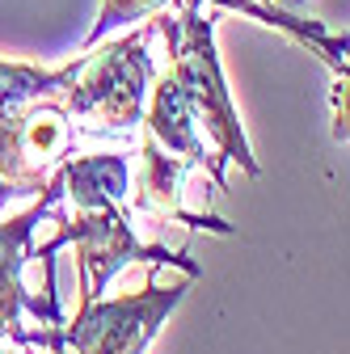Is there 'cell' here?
<instances>
[{
  "instance_id": "5bb4252c",
  "label": "cell",
  "mask_w": 350,
  "mask_h": 354,
  "mask_svg": "<svg viewBox=\"0 0 350 354\" xmlns=\"http://www.w3.org/2000/svg\"><path fill=\"white\" fill-rule=\"evenodd\" d=\"M178 5H211V0H178Z\"/></svg>"
},
{
  "instance_id": "8fae6325",
  "label": "cell",
  "mask_w": 350,
  "mask_h": 354,
  "mask_svg": "<svg viewBox=\"0 0 350 354\" xmlns=\"http://www.w3.org/2000/svg\"><path fill=\"white\" fill-rule=\"evenodd\" d=\"M169 5H178V0H102V13H98L89 38H84V51L98 47L106 34H114V30H122L131 21H140V17H152V13H160Z\"/></svg>"
},
{
  "instance_id": "5b68a950",
  "label": "cell",
  "mask_w": 350,
  "mask_h": 354,
  "mask_svg": "<svg viewBox=\"0 0 350 354\" xmlns=\"http://www.w3.org/2000/svg\"><path fill=\"white\" fill-rule=\"evenodd\" d=\"M76 118L59 97L30 102L0 118V211L9 198L38 194L72 156Z\"/></svg>"
},
{
  "instance_id": "9c48e42d",
  "label": "cell",
  "mask_w": 350,
  "mask_h": 354,
  "mask_svg": "<svg viewBox=\"0 0 350 354\" xmlns=\"http://www.w3.org/2000/svg\"><path fill=\"white\" fill-rule=\"evenodd\" d=\"M64 177V194L76 203V211L84 207H102V203H127V186H131V169L122 156L114 152H93V156H68L59 165Z\"/></svg>"
},
{
  "instance_id": "277c9868",
  "label": "cell",
  "mask_w": 350,
  "mask_h": 354,
  "mask_svg": "<svg viewBox=\"0 0 350 354\" xmlns=\"http://www.w3.org/2000/svg\"><path fill=\"white\" fill-rule=\"evenodd\" d=\"M182 299H186V283L160 287L156 274H148L144 291H127L114 299L98 295L80 304L72 325H59V342L68 354H144L160 333L165 317Z\"/></svg>"
},
{
  "instance_id": "52a82bcc",
  "label": "cell",
  "mask_w": 350,
  "mask_h": 354,
  "mask_svg": "<svg viewBox=\"0 0 350 354\" xmlns=\"http://www.w3.org/2000/svg\"><path fill=\"white\" fill-rule=\"evenodd\" d=\"M144 110H148V114H144V122H148L144 136H148L156 148H165L169 156H182L186 165L207 169L211 182H215V190H224V165H220V156L207 148L203 131H199V122H194V110H190V102H186V93H182V84L173 80V72H165V76L156 80V88L148 93V106H144Z\"/></svg>"
},
{
  "instance_id": "ba28073f",
  "label": "cell",
  "mask_w": 350,
  "mask_h": 354,
  "mask_svg": "<svg viewBox=\"0 0 350 354\" xmlns=\"http://www.w3.org/2000/svg\"><path fill=\"white\" fill-rule=\"evenodd\" d=\"M144 152V182H140V198L131 211H140V215H152V219H178V224L186 228H211V232H232V224H224V219H215V215H190L182 211V186H186V173L194 165H186L182 156H169L165 148H156L148 136L140 144Z\"/></svg>"
},
{
  "instance_id": "4fadbf2b",
  "label": "cell",
  "mask_w": 350,
  "mask_h": 354,
  "mask_svg": "<svg viewBox=\"0 0 350 354\" xmlns=\"http://www.w3.org/2000/svg\"><path fill=\"white\" fill-rule=\"evenodd\" d=\"M266 5H300V0H266Z\"/></svg>"
},
{
  "instance_id": "7a4b0ae2",
  "label": "cell",
  "mask_w": 350,
  "mask_h": 354,
  "mask_svg": "<svg viewBox=\"0 0 350 354\" xmlns=\"http://www.w3.org/2000/svg\"><path fill=\"white\" fill-rule=\"evenodd\" d=\"M152 26L136 30L102 51H84V68L59 93L64 110L80 122H98L110 131H131L144 122V106L152 93Z\"/></svg>"
},
{
  "instance_id": "3957f363",
  "label": "cell",
  "mask_w": 350,
  "mask_h": 354,
  "mask_svg": "<svg viewBox=\"0 0 350 354\" xmlns=\"http://www.w3.org/2000/svg\"><path fill=\"white\" fill-rule=\"evenodd\" d=\"M59 249L76 245V266H80V304H89L106 291V283L122 270L127 261H152V266H182L186 279H199V261L182 245L178 253L165 245H144L131 228V215L118 203L84 207L76 215H59Z\"/></svg>"
},
{
  "instance_id": "30bf717a",
  "label": "cell",
  "mask_w": 350,
  "mask_h": 354,
  "mask_svg": "<svg viewBox=\"0 0 350 354\" xmlns=\"http://www.w3.org/2000/svg\"><path fill=\"white\" fill-rule=\"evenodd\" d=\"M84 68V55L64 64V68H38V64H13V59H0V118L42 102V97H59L64 88L76 80V72Z\"/></svg>"
},
{
  "instance_id": "7c38bea8",
  "label": "cell",
  "mask_w": 350,
  "mask_h": 354,
  "mask_svg": "<svg viewBox=\"0 0 350 354\" xmlns=\"http://www.w3.org/2000/svg\"><path fill=\"white\" fill-rule=\"evenodd\" d=\"M333 106H338V127H333V136H338V144H346V76H342V84L333 88Z\"/></svg>"
},
{
  "instance_id": "9a60e30c",
  "label": "cell",
  "mask_w": 350,
  "mask_h": 354,
  "mask_svg": "<svg viewBox=\"0 0 350 354\" xmlns=\"http://www.w3.org/2000/svg\"><path fill=\"white\" fill-rule=\"evenodd\" d=\"M42 354H68V350L64 346H51V350H42Z\"/></svg>"
},
{
  "instance_id": "6da1fadb",
  "label": "cell",
  "mask_w": 350,
  "mask_h": 354,
  "mask_svg": "<svg viewBox=\"0 0 350 354\" xmlns=\"http://www.w3.org/2000/svg\"><path fill=\"white\" fill-rule=\"evenodd\" d=\"M152 26L169 42V55H173L169 72L182 84L207 148L220 156V165H241L249 177H257L261 169H257V160L249 152V140L241 131V114L232 106L220 55H215V21H211V13H203V5H173V13L160 9Z\"/></svg>"
},
{
  "instance_id": "8992f818",
  "label": "cell",
  "mask_w": 350,
  "mask_h": 354,
  "mask_svg": "<svg viewBox=\"0 0 350 354\" xmlns=\"http://www.w3.org/2000/svg\"><path fill=\"white\" fill-rule=\"evenodd\" d=\"M64 198V177L55 173L42 198L21 211L17 219H5L0 224V333L21 342V346H38V350H51L64 325V313L55 299H38L21 287V266L30 257V236L47 215H55Z\"/></svg>"
},
{
  "instance_id": "2e32d148",
  "label": "cell",
  "mask_w": 350,
  "mask_h": 354,
  "mask_svg": "<svg viewBox=\"0 0 350 354\" xmlns=\"http://www.w3.org/2000/svg\"><path fill=\"white\" fill-rule=\"evenodd\" d=\"M0 354H13V350H9V346H5V342H0Z\"/></svg>"
}]
</instances>
